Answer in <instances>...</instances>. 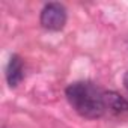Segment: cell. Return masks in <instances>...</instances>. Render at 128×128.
I'll return each mask as SVG.
<instances>
[{
	"label": "cell",
	"instance_id": "obj_1",
	"mask_svg": "<svg viewBox=\"0 0 128 128\" xmlns=\"http://www.w3.org/2000/svg\"><path fill=\"white\" fill-rule=\"evenodd\" d=\"M66 98L74 110L83 118L95 119L104 114V92L90 82H76L66 88Z\"/></svg>",
	"mask_w": 128,
	"mask_h": 128
},
{
	"label": "cell",
	"instance_id": "obj_2",
	"mask_svg": "<svg viewBox=\"0 0 128 128\" xmlns=\"http://www.w3.org/2000/svg\"><path fill=\"white\" fill-rule=\"evenodd\" d=\"M66 23V9L60 3H48L41 12V24L48 30H60Z\"/></svg>",
	"mask_w": 128,
	"mask_h": 128
},
{
	"label": "cell",
	"instance_id": "obj_3",
	"mask_svg": "<svg viewBox=\"0 0 128 128\" xmlns=\"http://www.w3.org/2000/svg\"><path fill=\"white\" fill-rule=\"evenodd\" d=\"M24 77V66H23V60L18 56H12L8 62L6 66V80L11 88H15L21 83Z\"/></svg>",
	"mask_w": 128,
	"mask_h": 128
},
{
	"label": "cell",
	"instance_id": "obj_4",
	"mask_svg": "<svg viewBox=\"0 0 128 128\" xmlns=\"http://www.w3.org/2000/svg\"><path fill=\"white\" fill-rule=\"evenodd\" d=\"M104 101H106V108H110L114 113L128 112V101L120 95H118L116 92H104Z\"/></svg>",
	"mask_w": 128,
	"mask_h": 128
},
{
	"label": "cell",
	"instance_id": "obj_5",
	"mask_svg": "<svg viewBox=\"0 0 128 128\" xmlns=\"http://www.w3.org/2000/svg\"><path fill=\"white\" fill-rule=\"evenodd\" d=\"M124 84H125V88L128 89V72L125 74V77H124Z\"/></svg>",
	"mask_w": 128,
	"mask_h": 128
}]
</instances>
